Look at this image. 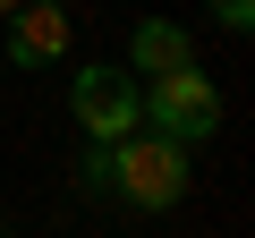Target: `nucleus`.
Returning a JSON list of instances; mask_svg holds the SVG:
<instances>
[{"mask_svg": "<svg viewBox=\"0 0 255 238\" xmlns=\"http://www.w3.org/2000/svg\"><path fill=\"white\" fill-rule=\"evenodd\" d=\"M187 60H196V34H187L179 17H145L136 43H128V77H170V68H187Z\"/></svg>", "mask_w": 255, "mask_h": 238, "instance_id": "nucleus-5", "label": "nucleus"}, {"mask_svg": "<svg viewBox=\"0 0 255 238\" xmlns=\"http://www.w3.org/2000/svg\"><path fill=\"white\" fill-rule=\"evenodd\" d=\"M111 196L119 204H136V213H170L187 196V145L136 128V136H119L111 145Z\"/></svg>", "mask_w": 255, "mask_h": 238, "instance_id": "nucleus-1", "label": "nucleus"}, {"mask_svg": "<svg viewBox=\"0 0 255 238\" xmlns=\"http://www.w3.org/2000/svg\"><path fill=\"white\" fill-rule=\"evenodd\" d=\"M213 9H221V26H230V34H247V17H255V0H213Z\"/></svg>", "mask_w": 255, "mask_h": 238, "instance_id": "nucleus-7", "label": "nucleus"}, {"mask_svg": "<svg viewBox=\"0 0 255 238\" xmlns=\"http://www.w3.org/2000/svg\"><path fill=\"white\" fill-rule=\"evenodd\" d=\"M68 111H77V128H85L94 145H119V136H136V128H145V85L128 77L119 60H94V68H77Z\"/></svg>", "mask_w": 255, "mask_h": 238, "instance_id": "nucleus-2", "label": "nucleus"}, {"mask_svg": "<svg viewBox=\"0 0 255 238\" xmlns=\"http://www.w3.org/2000/svg\"><path fill=\"white\" fill-rule=\"evenodd\" d=\"M9 9H17V0H0V17H9Z\"/></svg>", "mask_w": 255, "mask_h": 238, "instance_id": "nucleus-8", "label": "nucleus"}, {"mask_svg": "<svg viewBox=\"0 0 255 238\" xmlns=\"http://www.w3.org/2000/svg\"><path fill=\"white\" fill-rule=\"evenodd\" d=\"M60 9H68V0H60Z\"/></svg>", "mask_w": 255, "mask_h": 238, "instance_id": "nucleus-9", "label": "nucleus"}, {"mask_svg": "<svg viewBox=\"0 0 255 238\" xmlns=\"http://www.w3.org/2000/svg\"><path fill=\"white\" fill-rule=\"evenodd\" d=\"M145 128L170 136V145H204L221 128V94H213V77L196 60L170 68V77H145Z\"/></svg>", "mask_w": 255, "mask_h": 238, "instance_id": "nucleus-3", "label": "nucleus"}, {"mask_svg": "<svg viewBox=\"0 0 255 238\" xmlns=\"http://www.w3.org/2000/svg\"><path fill=\"white\" fill-rule=\"evenodd\" d=\"M60 51H68V9H60V0L9 9V60H17V68H51Z\"/></svg>", "mask_w": 255, "mask_h": 238, "instance_id": "nucleus-4", "label": "nucleus"}, {"mask_svg": "<svg viewBox=\"0 0 255 238\" xmlns=\"http://www.w3.org/2000/svg\"><path fill=\"white\" fill-rule=\"evenodd\" d=\"M77 187H85V196H111V145H85V162H77Z\"/></svg>", "mask_w": 255, "mask_h": 238, "instance_id": "nucleus-6", "label": "nucleus"}]
</instances>
